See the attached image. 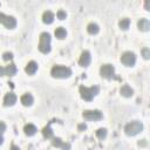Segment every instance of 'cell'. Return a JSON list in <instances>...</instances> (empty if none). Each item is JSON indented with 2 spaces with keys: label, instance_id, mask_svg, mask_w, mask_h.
I'll return each instance as SVG.
<instances>
[{
  "label": "cell",
  "instance_id": "6da1fadb",
  "mask_svg": "<svg viewBox=\"0 0 150 150\" xmlns=\"http://www.w3.org/2000/svg\"><path fill=\"white\" fill-rule=\"evenodd\" d=\"M50 75L54 79H67L71 75V69L69 67H66V66L55 64L50 69Z\"/></svg>",
  "mask_w": 150,
  "mask_h": 150
},
{
  "label": "cell",
  "instance_id": "7a4b0ae2",
  "mask_svg": "<svg viewBox=\"0 0 150 150\" xmlns=\"http://www.w3.org/2000/svg\"><path fill=\"white\" fill-rule=\"evenodd\" d=\"M79 91H80V95H81V98L84 100V101H91L100 91V88L97 86H94V87H84V86H80L79 88Z\"/></svg>",
  "mask_w": 150,
  "mask_h": 150
},
{
  "label": "cell",
  "instance_id": "3957f363",
  "mask_svg": "<svg viewBox=\"0 0 150 150\" xmlns=\"http://www.w3.org/2000/svg\"><path fill=\"white\" fill-rule=\"evenodd\" d=\"M50 41H52V38H50V34L47 33V32H43L40 34V39H39V50L43 54H48L50 52Z\"/></svg>",
  "mask_w": 150,
  "mask_h": 150
},
{
  "label": "cell",
  "instance_id": "277c9868",
  "mask_svg": "<svg viewBox=\"0 0 150 150\" xmlns=\"http://www.w3.org/2000/svg\"><path fill=\"white\" fill-rule=\"evenodd\" d=\"M143 130V124L139 121H131L124 127V132L128 136H135Z\"/></svg>",
  "mask_w": 150,
  "mask_h": 150
},
{
  "label": "cell",
  "instance_id": "5b68a950",
  "mask_svg": "<svg viewBox=\"0 0 150 150\" xmlns=\"http://www.w3.org/2000/svg\"><path fill=\"white\" fill-rule=\"evenodd\" d=\"M0 23L4 25L8 29H13L16 26V19L11 15H6L4 13H0Z\"/></svg>",
  "mask_w": 150,
  "mask_h": 150
},
{
  "label": "cell",
  "instance_id": "8992f818",
  "mask_svg": "<svg viewBox=\"0 0 150 150\" xmlns=\"http://www.w3.org/2000/svg\"><path fill=\"white\" fill-rule=\"evenodd\" d=\"M100 74H101V76H102L103 79L110 80V79H112L114 75H115V68H114L112 64H109V63L102 64L101 68H100Z\"/></svg>",
  "mask_w": 150,
  "mask_h": 150
},
{
  "label": "cell",
  "instance_id": "52a82bcc",
  "mask_svg": "<svg viewBox=\"0 0 150 150\" xmlns=\"http://www.w3.org/2000/svg\"><path fill=\"white\" fill-rule=\"evenodd\" d=\"M82 116L87 121H101L103 118V114L96 109L95 110H84Z\"/></svg>",
  "mask_w": 150,
  "mask_h": 150
},
{
  "label": "cell",
  "instance_id": "ba28073f",
  "mask_svg": "<svg viewBox=\"0 0 150 150\" xmlns=\"http://www.w3.org/2000/svg\"><path fill=\"white\" fill-rule=\"evenodd\" d=\"M121 62L127 67H132L136 63V55L132 52H124L121 55Z\"/></svg>",
  "mask_w": 150,
  "mask_h": 150
},
{
  "label": "cell",
  "instance_id": "9c48e42d",
  "mask_svg": "<svg viewBox=\"0 0 150 150\" xmlns=\"http://www.w3.org/2000/svg\"><path fill=\"white\" fill-rule=\"evenodd\" d=\"M90 61H91V55H90V53H89L88 50H83L82 54H81V56H80L79 64H80L81 67H88L89 63H90Z\"/></svg>",
  "mask_w": 150,
  "mask_h": 150
},
{
  "label": "cell",
  "instance_id": "30bf717a",
  "mask_svg": "<svg viewBox=\"0 0 150 150\" xmlns=\"http://www.w3.org/2000/svg\"><path fill=\"white\" fill-rule=\"evenodd\" d=\"M18 97L14 93H7L4 97V105L5 107H11V105H14L15 102H16Z\"/></svg>",
  "mask_w": 150,
  "mask_h": 150
},
{
  "label": "cell",
  "instance_id": "8fae6325",
  "mask_svg": "<svg viewBox=\"0 0 150 150\" xmlns=\"http://www.w3.org/2000/svg\"><path fill=\"white\" fill-rule=\"evenodd\" d=\"M38 68H39V66H38V63H36L35 61H29V62L26 64V67H25V71H26L28 75H33V74L36 73Z\"/></svg>",
  "mask_w": 150,
  "mask_h": 150
},
{
  "label": "cell",
  "instance_id": "7c38bea8",
  "mask_svg": "<svg viewBox=\"0 0 150 150\" xmlns=\"http://www.w3.org/2000/svg\"><path fill=\"white\" fill-rule=\"evenodd\" d=\"M20 101H21V103H22L25 107H30V105L33 104V102H34V98H33V96H32L29 93H26V94H23V95L21 96Z\"/></svg>",
  "mask_w": 150,
  "mask_h": 150
},
{
  "label": "cell",
  "instance_id": "4fadbf2b",
  "mask_svg": "<svg viewBox=\"0 0 150 150\" xmlns=\"http://www.w3.org/2000/svg\"><path fill=\"white\" fill-rule=\"evenodd\" d=\"M120 93H121V95L124 96V97H131V96L134 95V90H132L131 87L128 86V84L122 86L121 89H120Z\"/></svg>",
  "mask_w": 150,
  "mask_h": 150
},
{
  "label": "cell",
  "instance_id": "5bb4252c",
  "mask_svg": "<svg viewBox=\"0 0 150 150\" xmlns=\"http://www.w3.org/2000/svg\"><path fill=\"white\" fill-rule=\"evenodd\" d=\"M52 139H53V141H52V144H53L54 146H56V148H61V149H69V148H70V145L67 144V143H64V142H62L61 138L53 137Z\"/></svg>",
  "mask_w": 150,
  "mask_h": 150
},
{
  "label": "cell",
  "instance_id": "9a60e30c",
  "mask_svg": "<svg viewBox=\"0 0 150 150\" xmlns=\"http://www.w3.org/2000/svg\"><path fill=\"white\" fill-rule=\"evenodd\" d=\"M23 131H25V135H27V136H33V135L36 134L38 129H36V127H35L34 124L28 123V124H26V125L23 127Z\"/></svg>",
  "mask_w": 150,
  "mask_h": 150
},
{
  "label": "cell",
  "instance_id": "2e32d148",
  "mask_svg": "<svg viewBox=\"0 0 150 150\" xmlns=\"http://www.w3.org/2000/svg\"><path fill=\"white\" fill-rule=\"evenodd\" d=\"M137 26H138V29H139V30L146 32V30H149V28H150V22H149L148 19H141V20H138Z\"/></svg>",
  "mask_w": 150,
  "mask_h": 150
},
{
  "label": "cell",
  "instance_id": "e0dca14e",
  "mask_svg": "<svg viewBox=\"0 0 150 150\" xmlns=\"http://www.w3.org/2000/svg\"><path fill=\"white\" fill-rule=\"evenodd\" d=\"M54 19H55V16H54V14H53L50 11H46V12L42 14V21H43L45 23H47V25H50V23L54 21Z\"/></svg>",
  "mask_w": 150,
  "mask_h": 150
},
{
  "label": "cell",
  "instance_id": "ac0fdd59",
  "mask_svg": "<svg viewBox=\"0 0 150 150\" xmlns=\"http://www.w3.org/2000/svg\"><path fill=\"white\" fill-rule=\"evenodd\" d=\"M87 30H88V33H89V34L95 35V34H97V33H98L100 27H98V25H97V23H95V22H90V23H88V26H87Z\"/></svg>",
  "mask_w": 150,
  "mask_h": 150
},
{
  "label": "cell",
  "instance_id": "d6986e66",
  "mask_svg": "<svg viewBox=\"0 0 150 150\" xmlns=\"http://www.w3.org/2000/svg\"><path fill=\"white\" fill-rule=\"evenodd\" d=\"M54 34H55V36H56L57 39H60V40H63V39L67 36V30H66L63 27H57V28L55 29Z\"/></svg>",
  "mask_w": 150,
  "mask_h": 150
},
{
  "label": "cell",
  "instance_id": "ffe728a7",
  "mask_svg": "<svg viewBox=\"0 0 150 150\" xmlns=\"http://www.w3.org/2000/svg\"><path fill=\"white\" fill-rule=\"evenodd\" d=\"M15 73H16V66L15 64L11 63V64H8V66L5 67V75L13 76V75H15Z\"/></svg>",
  "mask_w": 150,
  "mask_h": 150
},
{
  "label": "cell",
  "instance_id": "44dd1931",
  "mask_svg": "<svg viewBox=\"0 0 150 150\" xmlns=\"http://www.w3.org/2000/svg\"><path fill=\"white\" fill-rule=\"evenodd\" d=\"M42 135H43V137H45V138H47V139L53 138L54 134H53V130H52L50 125H47V127H45V128L42 129Z\"/></svg>",
  "mask_w": 150,
  "mask_h": 150
},
{
  "label": "cell",
  "instance_id": "7402d4cb",
  "mask_svg": "<svg viewBox=\"0 0 150 150\" xmlns=\"http://www.w3.org/2000/svg\"><path fill=\"white\" fill-rule=\"evenodd\" d=\"M118 26H120V28H121L122 30H127V29L129 28V26H130V20H129L128 18L121 19L120 22H118Z\"/></svg>",
  "mask_w": 150,
  "mask_h": 150
},
{
  "label": "cell",
  "instance_id": "603a6c76",
  "mask_svg": "<svg viewBox=\"0 0 150 150\" xmlns=\"http://www.w3.org/2000/svg\"><path fill=\"white\" fill-rule=\"evenodd\" d=\"M96 136H97L98 139H103V138H105V136H107V129H104V128H100V129H97V130H96Z\"/></svg>",
  "mask_w": 150,
  "mask_h": 150
},
{
  "label": "cell",
  "instance_id": "cb8c5ba5",
  "mask_svg": "<svg viewBox=\"0 0 150 150\" xmlns=\"http://www.w3.org/2000/svg\"><path fill=\"white\" fill-rule=\"evenodd\" d=\"M56 16H57L59 20H64L67 18V13L64 11H62V9H59L57 13H56Z\"/></svg>",
  "mask_w": 150,
  "mask_h": 150
},
{
  "label": "cell",
  "instance_id": "d4e9b609",
  "mask_svg": "<svg viewBox=\"0 0 150 150\" xmlns=\"http://www.w3.org/2000/svg\"><path fill=\"white\" fill-rule=\"evenodd\" d=\"M2 59H4L5 61H9V60L13 59V54H12L11 52H6V53L2 54Z\"/></svg>",
  "mask_w": 150,
  "mask_h": 150
},
{
  "label": "cell",
  "instance_id": "484cf974",
  "mask_svg": "<svg viewBox=\"0 0 150 150\" xmlns=\"http://www.w3.org/2000/svg\"><path fill=\"white\" fill-rule=\"evenodd\" d=\"M142 55H143V57L144 59H149L150 57V50H149V48H143L142 49Z\"/></svg>",
  "mask_w": 150,
  "mask_h": 150
},
{
  "label": "cell",
  "instance_id": "4316f807",
  "mask_svg": "<svg viewBox=\"0 0 150 150\" xmlns=\"http://www.w3.org/2000/svg\"><path fill=\"white\" fill-rule=\"evenodd\" d=\"M5 131H6V124L2 121H0V134H4Z\"/></svg>",
  "mask_w": 150,
  "mask_h": 150
},
{
  "label": "cell",
  "instance_id": "83f0119b",
  "mask_svg": "<svg viewBox=\"0 0 150 150\" xmlns=\"http://www.w3.org/2000/svg\"><path fill=\"white\" fill-rule=\"evenodd\" d=\"M77 129H79V131H82V130H86V129H87V125H86L84 123H82V124H79V127H77Z\"/></svg>",
  "mask_w": 150,
  "mask_h": 150
},
{
  "label": "cell",
  "instance_id": "f1b7e54d",
  "mask_svg": "<svg viewBox=\"0 0 150 150\" xmlns=\"http://www.w3.org/2000/svg\"><path fill=\"white\" fill-rule=\"evenodd\" d=\"M0 76H6L5 75V67H1V66H0Z\"/></svg>",
  "mask_w": 150,
  "mask_h": 150
},
{
  "label": "cell",
  "instance_id": "f546056e",
  "mask_svg": "<svg viewBox=\"0 0 150 150\" xmlns=\"http://www.w3.org/2000/svg\"><path fill=\"white\" fill-rule=\"evenodd\" d=\"M145 9L149 11V0H145Z\"/></svg>",
  "mask_w": 150,
  "mask_h": 150
},
{
  "label": "cell",
  "instance_id": "4dcf8cb0",
  "mask_svg": "<svg viewBox=\"0 0 150 150\" xmlns=\"http://www.w3.org/2000/svg\"><path fill=\"white\" fill-rule=\"evenodd\" d=\"M2 142H4V137H2V134H0V145L2 144Z\"/></svg>",
  "mask_w": 150,
  "mask_h": 150
}]
</instances>
